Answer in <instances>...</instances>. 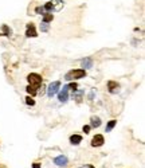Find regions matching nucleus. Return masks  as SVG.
Returning <instances> with one entry per match:
<instances>
[{
  "label": "nucleus",
  "instance_id": "nucleus-6",
  "mask_svg": "<svg viewBox=\"0 0 145 168\" xmlns=\"http://www.w3.org/2000/svg\"><path fill=\"white\" fill-rule=\"evenodd\" d=\"M58 98H59L60 102H67V100H69V86H63V89L60 90L59 93H58Z\"/></svg>",
  "mask_w": 145,
  "mask_h": 168
},
{
  "label": "nucleus",
  "instance_id": "nucleus-26",
  "mask_svg": "<svg viewBox=\"0 0 145 168\" xmlns=\"http://www.w3.org/2000/svg\"><path fill=\"white\" fill-rule=\"evenodd\" d=\"M0 168H7V167H6V165H0Z\"/></svg>",
  "mask_w": 145,
  "mask_h": 168
},
{
  "label": "nucleus",
  "instance_id": "nucleus-11",
  "mask_svg": "<svg viewBox=\"0 0 145 168\" xmlns=\"http://www.w3.org/2000/svg\"><path fill=\"white\" fill-rule=\"evenodd\" d=\"M81 141H82V136H79V135H72V136H70V143H71L72 145H78V144H81Z\"/></svg>",
  "mask_w": 145,
  "mask_h": 168
},
{
  "label": "nucleus",
  "instance_id": "nucleus-10",
  "mask_svg": "<svg viewBox=\"0 0 145 168\" xmlns=\"http://www.w3.org/2000/svg\"><path fill=\"white\" fill-rule=\"evenodd\" d=\"M81 65H82L83 70H87V69H90V67L93 66V59L92 58H85V59L81 62Z\"/></svg>",
  "mask_w": 145,
  "mask_h": 168
},
{
  "label": "nucleus",
  "instance_id": "nucleus-16",
  "mask_svg": "<svg viewBox=\"0 0 145 168\" xmlns=\"http://www.w3.org/2000/svg\"><path fill=\"white\" fill-rule=\"evenodd\" d=\"M116 124H117V121H116V120L109 121V122H107V125H106V128H105V130H106V132H110V130L113 129L114 127H116Z\"/></svg>",
  "mask_w": 145,
  "mask_h": 168
},
{
  "label": "nucleus",
  "instance_id": "nucleus-7",
  "mask_svg": "<svg viewBox=\"0 0 145 168\" xmlns=\"http://www.w3.org/2000/svg\"><path fill=\"white\" fill-rule=\"evenodd\" d=\"M26 36H27V38H35V36H38V32H36V30H35L34 23H28V24H27Z\"/></svg>",
  "mask_w": 145,
  "mask_h": 168
},
{
  "label": "nucleus",
  "instance_id": "nucleus-14",
  "mask_svg": "<svg viewBox=\"0 0 145 168\" xmlns=\"http://www.w3.org/2000/svg\"><path fill=\"white\" fill-rule=\"evenodd\" d=\"M82 95H83V92H77L72 94V98L75 100V102L81 104V102H82Z\"/></svg>",
  "mask_w": 145,
  "mask_h": 168
},
{
  "label": "nucleus",
  "instance_id": "nucleus-3",
  "mask_svg": "<svg viewBox=\"0 0 145 168\" xmlns=\"http://www.w3.org/2000/svg\"><path fill=\"white\" fill-rule=\"evenodd\" d=\"M63 7V0H53V1H48L46 6L43 7L44 11H59Z\"/></svg>",
  "mask_w": 145,
  "mask_h": 168
},
{
  "label": "nucleus",
  "instance_id": "nucleus-4",
  "mask_svg": "<svg viewBox=\"0 0 145 168\" xmlns=\"http://www.w3.org/2000/svg\"><path fill=\"white\" fill-rule=\"evenodd\" d=\"M59 88H60V82L59 81H55V82L50 83L47 88V94L48 97H53V95H55L58 92H59Z\"/></svg>",
  "mask_w": 145,
  "mask_h": 168
},
{
  "label": "nucleus",
  "instance_id": "nucleus-21",
  "mask_svg": "<svg viewBox=\"0 0 145 168\" xmlns=\"http://www.w3.org/2000/svg\"><path fill=\"white\" fill-rule=\"evenodd\" d=\"M69 86V89H71V90H75L77 88H78V85H77L75 82H72V83H70V85H67Z\"/></svg>",
  "mask_w": 145,
  "mask_h": 168
},
{
  "label": "nucleus",
  "instance_id": "nucleus-8",
  "mask_svg": "<svg viewBox=\"0 0 145 168\" xmlns=\"http://www.w3.org/2000/svg\"><path fill=\"white\" fill-rule=\"evenodd\" d=\"M67 163H69V159L63 155H59V156H57V157H54V164H57L58 167H66Z\"/></svg>",
  "mask_w": 145,
  "mask_h": 168
},
{
  "label": "nucleus",
  "instance_id": "nucleus-20",
  "mask_svg": "<svg viewBox=\"0 0 145 168\" xmlns=\"http://www.w3.org/2000/svg\"><path fill=\"white\" fill-rule=\"evenodd\" d=\"M35 12L36 14H42V15H44L46 14V11H44L43 7H36V10H35Z\"/></svg>",
  "mask_w": 145,
  "mask_h": 168
},
{
  "label": "nucleus",
  "instance_id": "nucleus-1",
  "mask_svg": "<svg viewBox=\"0 0 145 168\" xmlns=\"http://www.w3.org/2000/svg\"><path fill=\"white\" fill-rule=\"evenodd\" d=\"M86 75V71L83 69H75V70H70L69 73L65 75L66 81H74V79H81Z\"/></svg>",
  "mask_w": 145,
  "mask_h": 168
},
{
  "label": "nucleus",
  "instance_id": "nucleus-2",
  "mask_svg": "<svg viewBox=\"0 0 145 168\" xmlns=\"http://www.w3.org/2000/svg\"><path fill=\"white\" fill-rule=\"evenodd\" d=\"M27 81L30 82V85L34 86V88H41L42 83H43V81H42V75H39V74L36 73H31L28 74V77H27Z\"/></svg>",
  "mask_w": 145,
  "mask_h": 168
},
{
  "label": "nucleus",
  "instance_id": "nucleus-17",
  "mask_svg": "<svg viewBox=\"0 0 145 168\" xmlns=\"http://www.w3.org/2000/svg\"><path fill=\"white\" fill-rule=\"evenodd\" d=\"M26 104L30 105V106H34V105H35V101H34V98H31V95L26 97Z\"/></svg>",
  "mask_w": 145,
  "mask_h": 168
},
{
  "label": "nucleus",
  "instance_id": "nucleus-25",
  "mask_svg": "<svg viewBox=\"0 0 145 168\" xmlns=\"http://www.w3.org/2000/svg\"><path fill=\"white\" fill-rule=\"evenodd\" d=\"M82 168H94V165H92V164H87V165H83Z\"/></svg>",
  "mask_w": 145,
  "mask_h": 168
},
{
  "label": "nucleus",
  "instance_id": "nucleus-15",
  "mask_svg": "<svg viewBox=\"0 0 145 168\" xmlns=\"http://www.w3.org/2000/svg\"><path fill=\"white\" fill-rule=\"evenodd\" d=\"M53 14H50V12H46L43 15V23H50V22H53Z\"/></svg>",
  "mask_w": 145,
  "mask_h": 168
},
{
  "label": "nucleus",
  "instance_id": "nucleus-23",
  "mask_svg": "<svg viewBox=\"0 0 145 168\" xmlns=\"http://www.w3.org/2000/svg\"><path fill=\"white\" fill-rule=\"evenodd\" d=\"M83 132H85V133H89V132H90V127L85 125V127H83Z\"/></svg>",
  "mask_w": 145,
  "mask_h": 168
},
{
  "label": "nucleus",
  "instance_id": "nucleus-9",
  "mask_svg": "<svg viewBox=\"0 0 145 168\" xmlns=\"http://www.w3.org/2000/svg\"><path fill=\"white\" fill-rule=\"evenodd\" d=\"M107 90L114 94V93H117L120 90V85L117 82H114V81H109V82H107Z\"/></svg>",
  "mask_w": 145,
  "mask_h": 168
},
{
  "label": "nucleus",
  "instance_id": "nucleus-5",
  "mask_svg": "<svg viewBox=\"0 0 145 168\" xmlns=\"http://www.w3.org/2000/svg\"><path fill=\"white\" fill-rule=\"evenodd\" d=\"M105 143V139L102 135H95L94 137H93V140L90 141V145L94 147V148H97V147H102Z\"/></svg>",
  "mask_w": 145,
  "mask_h": 168
},
{
  "label": "nucleus",
  "instance_id": "nucleus-12",
  "mask_svg": "<svg viewBox=\"0 0 145 168\" xmlns=\"http://www.w3.org/2000/svg\"><path fill=\"white\" fill-rule=\"evenodd\" d=\"M100 125H101V118H100V117H95V116H93V117L90 118V127L98 128Z\"/></svg>",
  "mask_w": 145,
  "mask_h": 168
},
{
  "label": "nucleus",
  "instance_id": "nucleus-24",
  "mask_svg": "<svg viewBox=\"0 0 145 168\" xmlns=\"http://www.w3.org/2000/svg\"><path fill=\"white\" fill-rule=\"evenodd\" d=\"M32 168H41V164H39V163H34V164H32Z\"/></svg>",
  "mask_w": 145,
  "mask_h": 168
},
{
  "label": "nucleus",
  "instance_id": "nucleus-18",
  "mask_svg": "<svg viewBox=\"0 0 145 168\" xmlns=\"http://www.w3.org/2000/svg\"><path fill=\"white\" fill-rule=\"evenodd\" d=\"M1 28H3L4 34H6V35H7V36H11V34H12V32H11V30H10V28H8V26L3 24V27H1Z\"/></svg>",
  "mask_w": 145,
  "mask_h": 168
},
{
  "label": "nucleus",
  "instance_id": "nucleus-22",
  "mask_svg": "<svg viewBox=\"0 0 145 168\" xmlns=\"http://www.w3.org/2000/svg\"><path fill=\"white\" fill-rule=\"evenodd\" d=\"M94 94H95V90H92L90 94H89V100H94Z\"/></svg>",
  "mask_w": 145,
  "mask_h": 168
},
{
  "label": "nucleus",
  "instance_id": "nucleus-19",
  "mask_svg": "<svg viewBox=\"0 0 145 168\" xmlns=\"http://www.w3.org/2000/svg\"><path fill=\"white\" fill-rule=\"evenodd\" d=\"M41 30L43 32H47L48 31V24L47 23H41Z\"/></svg>",
  "mask_w": 145,
  "mask_h": 168
},
{
  "label": "nucleus",
  "instance_id": "nucleus-13",
  "mask_svg": "<svg viewBox=\"0 0 145 168\" xmlns=\"http://www.w3.org/2000/svg\"><path fill=\"white\" fill-rule=\"evenodd\" d=\"M26 92L28 93L30 95H32V97L38 94V89H36V88H34V86H31V85H28L27 88H26Z\"/></svg>",
  "mask_w": 145,
  "mask_h": 168
}]
</instances>
